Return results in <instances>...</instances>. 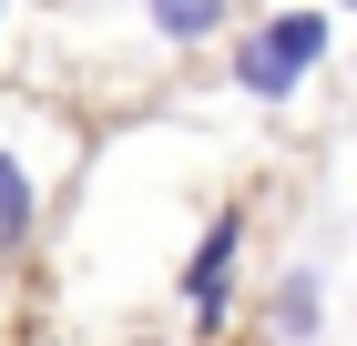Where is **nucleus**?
Here are the masks:
<instances>
[{
    "label": "nucleus",
    "instance_id": "2",
    "mask_svg": "<svg viewBox=\"0 0 357 346\" xmlns=\"http://www.w3.org/2000/svg\"><path fill=\"white\" fill-rule=\"evenodd\" d=\"M235 244H245V224H235V214H215V224H204V244H194V265H184V295H194V316H204V326L225 316V285H235Z\"/></svg>",
    "mask_w": 357,
    "mask_h": 346
},
{
    "label": "nucleus",
    "instance_id": "3",
    "mask_svg": "<svg viewBox=\"0 0 357 346\" xmlns=\"http://www.w3.org/2000/svg\"><path fill=\"white\" fill-rule=\"evenodd\" d=\"M31 214H41L31 163H10V153H0V244H21V235H31Z\"/></svg>",
    "mask_w": 357,
    "mask_h": 346
},
{
    "label": "nucleus",
    "instance_id": "4",
    "mask_svg": "<svg viewBox=\"0 0 357 346\" xmlns=\"http://www.w3.org/2000/svg\"><path fill=\"white\" fill-rule=\"evenodd\" d=\"M215 21H225V0H153V31L164 41H204Z\"/></svg>",
    "mask_w": 357,
    "mask_h": 346
},
{
    "label": "nucleus",
    "instance_id": "6",
    "mask_svg": "<svg viewBox=\"0 0 357 346\" xmlns=\"http://www.w3.org/2000/svg\"><path fill=\"white\" fill-rule=\"evenodd\" d=\"M0 10H10V0H0Z\"/></svg>",
    "mask_w": 357,
    "mask_h": 346
},
{
    "label": "nucleus",
    "instance_id": "5",
    "mask_svg": "<svg viewBox=\"0 0 357 346\" xmlns=\"http://www.w3.org/2000/svg\"><path fill=\"white\" fill-rule=\"evenodd\" d=\"M275 336H317V275H286V295H275Z\"/></svg>",
    "mask_w": 357,
    "mask_h": 346
},
{
    "label": "nucleus",
    "instance_id": "1",
    "mask_svg": "<svg viewBox=\"0 0 357 346\" xmlns=\"http://www.w3.org/2000/svg\"><path fill=\"white\" fill-rule=\"evenodd\" d=\"M317 61H327V10H286V21H255V31H245L235 81H245V92H266V102H286Z\"/></svg>",
    "mask_w": 357,
    "mask_h": 346
}]
</instances>
